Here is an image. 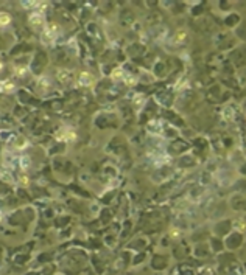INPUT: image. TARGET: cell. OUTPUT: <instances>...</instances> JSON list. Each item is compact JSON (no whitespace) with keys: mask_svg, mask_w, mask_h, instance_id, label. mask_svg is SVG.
<instances>
[{"mask_svg":"<svg viewBox=\"0 0 246 275\" xmlns=\"http://www.w3.org/2000/svg\"><path fill=\"white\" fill-rule=\"evenodd\" d=\"M44 16L41 14V12H33L31 16H30V23L33 25V26H42L44 25Z\"/></svg>","mask_w":246,"mask_h":275,"instance_id":"1","label":"cell"},{"mask_svg":"<svg viewBox=\"0 0 246 275\" xmlns=\"http://www.w3.org/2000/svg\"><path fill=\"white\" fill-rule=\"evenodd\" d=\"M0 179H2V180H5V182H11V180H12V174H11V173H8V171L0 169Z\"/></svg>","mask_w":246,"mask_h":275,"instance_id":"2","label":"cell"},{"mask_svg":"<svg viewBox=\"0 0 246 275\" xmlns=\"http://www.w3.org/2000/svg\"><path fill=\"white\" fill-rule=\"evenodd\" d=\"M9 22H11V17H9L6 12H0V25L5 26V25H8Z\"/></svg>","mask_w":246,"mask_h":275,"instance_id":"3","label":"cell"},{"mask_svg":"<svg viewBox=\"0 0 246 275\" xmlns=\"http://www.w3.org/2000/svg\"><path fill=\"white\" fill-rule=\"evenodd\" d=\"M20 166H22L23 169H27V168L30 166V159H28L27 155H23V157H20Z\"/></svg>","mask_w":246,"mask_h":275,"instance_id":"4","label":"cell"},{"mask_svg":"<svg viewBox=\"0 0 246 275\" xmlns=\"http://www.w3.org/2000/svg\"><path fill=\"white\" fill-rule=\"evenodd\" d=\"M2 86H3V90H5V92H11V90L14 89V86H12V84H11L9 81H5V83H3Z\"/></svg>","mask_w":246,"mask_h":275,"instance_id":"5","label":"cell"},{"mask_svg":"<svg viewBox=\"0 0 246 275\" xmlns=\"http://www.w3.org/2000/svg\"><path fill=\"white\" fill-rule=\"evenodd\" d=\"M0 69H2V62H0Z\"/></svg>","mask_w":246,"mask_h":275,"instance_id":"6","label":"cell"}]
</instances>
